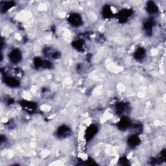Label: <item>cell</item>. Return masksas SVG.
I'll return each mask as SVG.
<instances>
[{"label":"cell","instance_id":"cell-7","mask_svg":"<svg viewBox=\"0 0 166 166\" xmlns=\"http://www.w3.org/2000/svg\"><path fill=\"white\" fill-rule=\"evenodd\" d=\"M145 54V50L143 48H138L136 50V51L135 52L134 56L135 58L136 59H138V60H141V59L143 58L144 57Z\"/></svg>","mask_w":166,"mask_h":166},{"label":"cell","instance_id":"cell-12","mask_svg":"<svg viewBox=\"0 0 166 166\" xmlns=\"http://www.w3.org/2000/svg\"><path fill=\"white\" fill-rule=\"evenodd\" d=\"M13 5H14L13 2H7V3H5V4L4 5L3 7H2V9H3V10H5V11L7 10V9L11 7H13Z\"/></svg>","mask_w":166,"mask_h":166},{"label":"cell","instance_id":"cell-10","mask_svg":"<svg viewBox=\"0 0 166 166\" xmlns=\"http://www.w3.org/2000/svg\"><path fill=\"white\" fill-rule=\"evenodd\" d=\"M130 15V11H127V10H124L123 11L122 13H121V18L122 20H125L127 19L129 16Z\"/></svg>","mask_w":166,"mask_h":166},{"label":"cell","instance_id":"cell-3","mask_svg":"<svg viewBox=\"0 0 166 166\" xmlns=\"http://www.w3.org/2000/svg\"><path fill=\"white\" fill-rule=\"evenodd\" d=\"M98 132V127L96 125H92L90 126L86 131V134H85V136H86L87 139H90L93 137L95 134Z\"/></svg>","mask_w":166,"mask_h":166},{"label":"cell","instance_id":"cell-8","mask_svg":"<svg viewBox=\"0 0 166 166\" xmlns=\"http://www.w3.org/2000/svg\"><path fill=\"white\" fill-rule=\"evenodd\" d=\"M69 130L68 128L66 126H62L60 127L59 129H58V136H65L66 134H67V133L68 134V132H69Z\"/></svg>","mask_w":166,"mask_h":166},{"label":"cell","instance_id":"cell-5","mask_svg":"<svg viewBox=\"0 0 166 166\" xmlns=\"http://www.w3.org/2000/svg\"><path fill=\"white\" fill-rule=\"evenodd\" d=\"M147 5V11L149 13L154 14L156 13L158 11L157 5L153 1H149Z\"/></svg>","mask_w":166,"mask_h":166},{"label":"cell","instance_id":"cell-9","mask_svg":"<svg viewBox=\"0 0 166 166\" xmlns=\"http://www.w3.org/2000/svg\"><path fill=\"white\" fill-rule=\"evenodd\" d=\"M73 45H74L75 47L79 50H80V49H83V47H84V43H83L82 40H77L73 43Z\"/></svg>","mask_w":166,"mask_h":166},{"label":"cell","instance_id":"cell-11","mask_svg":"<svg viewBox=\"0 0 166 166\" xmlns=\"http://www.w3.org/2000/svg\"><path fill=\"white\" fill-rule=\"evenodd\" d=\"M103 13L105 15V16H106V17H110L112 15V11L110 9L109 7H105V9L103 10Z\"/></svg>","mask_w":166,"mask_h":166},{"label":"cell","instance_id":"cell-4","mask_svg":"<svg viewBox=\"0 0 166 166\" xmlns=\"http://www.w3.org/2000/svg\"><path fill=\"white\" fill-rule=\"evenodd\" d=\"M128 142L130 147H136L140 143V139L136 135H132L128 139Z\"/></svg>","mask_w":166,"mask_h":166},{"label":"cell","instance_id":"cell-1","mask_svg":"<svg viewBox=\"0 0 166 166\" xmlns=\"http://www.w3.org/2000/svg\"><path fill=\"white\" fill-rule=\"evenodd\" d=\"M10 59L14 63H18L22 59V53L18 49H14L10 53Z\"/></svg>","mask_w":166,"mask_h":166},{"label":"cell","instance_id":"cell-2","mask_svg":"<svg viewBox=\"0 0 166 166\" xmlns=\"http://www.w3.org/2000/svg\"><path fill=\"white\" fill-rule=\"evenodd\" d=\"M69 22L72 25L78 26L82 23V18L78 14H73L69 17Z\"/></svg>","mask_w":166,"mask_h":166},{"label":"cell","instance_id":"cell-6","mask_svg":"<svg viewBox=\"0 0 166 166\" xmlns=\"http://www.w3.org/2000/svg\"><path fill=\"white\" fill-rule=\"evenodd\" d=\"M130 125V120L125 117H123V118H122V120H121L120 122L119 123L120 127L122 129H127L128 127H129Z\"/></svg>","mask_w":166,"mask_h":166}]
</instances>
